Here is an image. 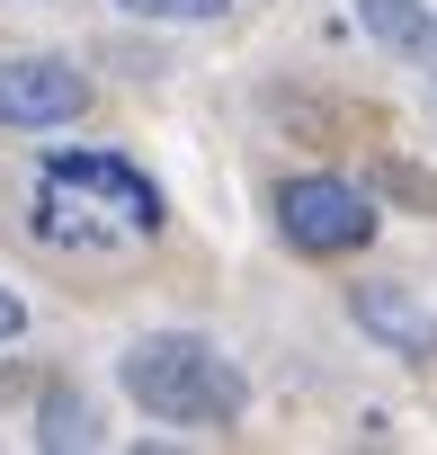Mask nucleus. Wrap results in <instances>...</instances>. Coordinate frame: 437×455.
Returning a JSON list of instances; mask_svg holds the SVG:
<instances>
[{
	"instance_id": "obj_6",
	"label": "nucleus",
	"mask_w": 437,
	"mask_h": 455,
	"mask_svg": "<svg viewBox=\"0 0 437 455\" xmlns=\"http://www.w3.org/2000/svg\"><path fill=\"white\" fill-rule=\"evenodd\" d=\"M357 19H366V36H375L384 54H401V63H419V54L437 45V10H428V0H357Z\"/></svg>"
},
{
	"instance_id": "obj_1",
	"label": "nucleus",
	"mask_w": 437,
	"mask_h": 455,
	"mask_svg": "<svg viewBox=\"0 0 437 455\" xmlns=\"http://www.w3.org/2000/svg\"><path fill=\"white\" fill-rule=\"evenodd\" d=\"M170 223L161 188L125 152H45L36 170V233L54 251H125Z\"/></svg>"
},
{
	"instance_id": "obj_5",
	"label": "nucleus",
	"mask_w": 437,
	"mask_h": 455,
	"mask_svg": "<svg viewBox=\"0 0 437 455\" xmlns=\"http://www.w3.org/2000/svg\"><path fill=\"white\" fill-rule=\"evenodd\" d=\"M348 322L375 339V348H393V357H437V313L401 286V277H375V286H348Z\"/></svg>"
},
{
	"instance_id": "obj_7",
	"label": "nucleus",
	"mask_w": 437,
	"mask_h": 455,
	"mask_svg": "<svg viewBox=\"0 0 437 455\" xmlns=\"http://www.w3.org/2000/svg\"><path fill=\"white\" fill-rule=\"evenodd\" d=\"M36 446H45V455H90V446H99V411H90V393L54 384V393L36 402Z\"/></svg>"
},
{
	"instance_id": "obj_3",
	"label": "nucleus",
	"mask_w": 437,
	"mask_h": 455,
	"mask_svg": "<svg viewBox=\"0 0 437 455\" xmlns=\"http://www.w3.org/2000/svg\"><path fill=\"white\" fill-rule=\"evenodd\" d=\"M375 223H384L375 196H366L357 179H339V170H313V179H286V188H277V233H286V251H304V259L366 251Z\"/></svg>"
},
{
	"instance_id": "obj_4",
	"label": "nucleus",
	"mask_w": 437,
	"mask_h": 455,
	"mask_svg": "<svg viewBox=\"0 0 437 455\" xmlns=\"http://www.w3.org/2000/svg\"><path fill=\"white\" fill-rule=\"evenodd\" d=\"M90 108V72L63 54H0V134H54Z\"/></svg>"
},
{
	"instance_id": "obj_2",
	"label": "nucleus",
	"mask_w": 437,
	"mask_h": 455,
	"mask_svg": "<svg viewBox=\"0 0 437 455\" xmlns=\"http://www.w3.org/2000/svg\"><path fill=\"white\" fill-rule=\"evenodd\" d=\"M116 384L143 419L161 428H233L250 411V375L224 339H205V331H143L125 339L116 357Z\"/></svg>"
},
{
	"instance_id": "obj_9",
	"label": "nucleus",
	"mask_w": 437,
	"mask_h": 455,
	"mask_svg": "<svg viewBox=\"0 0 437 455\" xmlns=\"http://www.w3.org/2000/svg\"><path fill=\"white\" fill-rule=\"evenodd\" d=\"M19 331H28V304H19L10 286H0V339H19Z\"/></svg>"
},
{
	"instance_id": "obj_8",
	"label": "nucleus",
	"mask_w": 437,
	"mask_h": 455,
	"mask_svg": "<svg viewBox=\"0 0 437 455\" xmlns=\"http://www.w3.org/2000/svg\"><path fill=\"white\" fill-rule=\"evenodd\" d=\"M125 19H161V28H205V19H224L233 0H116Z\"/></svg>"
},
{
	"instance_id": "obj_10",
	"label": "nucleus",
	"mask_w": 437,
	"mask_h": 455,
	"mask_svg": "<svg viewBox=\"0 0 437 455\" xmlns=\"http://www.w3.org/2000/svg\"><path fill=\"white\" fill-rule=\"evenodd\" d=\"M419 72H428V90H437V45H428V54H419Z\"/></svg>"
}]
</instances>
